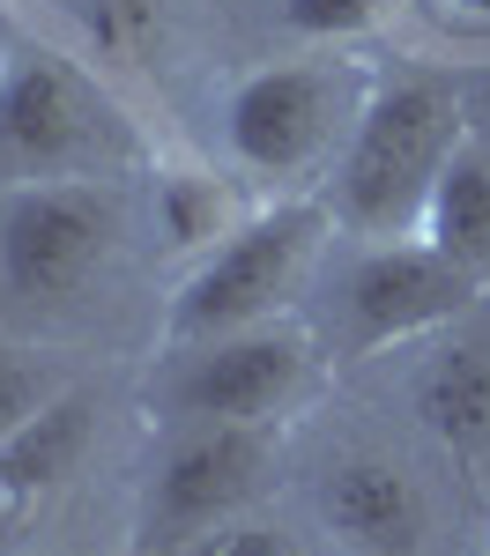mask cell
<instances>
[{"label":"cell","mask_w":490,"mask_h":556,"mask_svg":"<svg viewBox=\"0 0 490 556\" xmlns=\"http://www.w3.org/2000/svg\"><path fill=\"white\" fill-rule=\"evenodd\" d=\"M97 424H104L97 393L60 386L38 416L0 445V556L23 549V542H38L45 527H52V513L67 505V490L83 482Z\"/></svg>","instance_id":"9"},{"label":"cell","mask_w":490,"mask_h":556,"mask_svg":"<svg viewBox=\"0 0 490 556\" xmlns=\"http://www.w3.org/2000/svg\"><path fill=\"white\" fill-rule=\"evenodd\" d=\"M476 298H483V282L468 267H453L439 245H424V238H364V253L335 282V312H342L350 356L439 334Z\"/></svg>","instance_id":"6"},{"label":"cell","mask_w":490,"mask_h":556,"mask_svg":"<svg viewBox=\"0 0 490 556\" xmlns=\"http://www.w3.org/2000/svg\"><path fill=\"white\" fill-rule=\"evenodd\" d=\"M127 245V201L97 172L23 178L0 193V290L15 304H83Z\"/></svg>","instance_id":"4"},{"label":"cell","mask_w":490,"mask_h":556,"mask_svg":"<svg viewBox=\"0 0 490 556\" xmlns=\"http://www.w3.org/2000/svg\"><path fill=\"white\" fill-rule=\"evenodd\" d=\"M461 134H468V104L453 83L439 75L372 83L342 156H335V193H327L335 223L356 238H416L431 178L445 172Z\"/></svg>","instance_id":"1"},{"label":"cell","mask_w":490,"mask_h":556,"mask_svg":"<svg viewBox=\"0 0 490 556\" xmlns=\"http://www.w3.org/2000/svg\"><path fill=\"white\" fill-rule=\"evenodd\" d=\"M312 379V342L305 327L267 319L246 334L178 349V371L164 386L178 424H275Z\"/></svg>","instance_id":"8"},{"label":"cell","mask_w":490,"mask_h":556,"mask_svg":"<svg viewBox=\"0 0 490 556\" xmlns=\"http://www.w3.org/2000/svg\"><path fill=\"white\" fill-rule=\"evenodd\" d=\"M319 527L350 556H424L431 549V497L394 453H342L312 490Z\"/></svg>","instance_id":"10"},{"label":"cell","mask_w":490,"mask_h":556,"mask_svg":"<svg viewBox=\"0 0 490 556\" xmlns=\"http://www.w3.org/2000/svg\"><path fill=\"white\" fill-rule=\"evenodd\" d=\"M409 401H416V424L431 430V445L468 482H483L490 475V334H445L424 356Z\"/></svg>","instance_id":"11"},{"label":"cell","mask_w":490,"mask_h":556,"mask_svg":"<svg viewBox=\"0 0 490 556\" xmlns=\"http://www.w3.org/2000/svg\"><path fill=\"white\" fill-rule=\"evenodd\" d=\"M275 468V438L267 424H186L164 445V460L149 468L141 497V542L149 549H201L216 527L246 513L267 490Z\"/></svg>","instance_id":"5"},{"label":"cell","mask_w":490,"mask_h":556,"mask_svg":"<svg viewBox=\"0 0 490 556\" xmlns=\"http://www.w3.org/2000/svg\"><path fill=\"white\" fill-rule=\"evenodd\" d=\"M416 238L439 245L453 267H468L476 282H490V141L476 127L453 141L445 172L431 178V201H424Z\"/></svg>","instance_id":"12"},{"label":"cell","mask_w":490,"mask_h":556,"mask_svg":"<svg viewBox=\"0 0 490 556\" xmlns=\"http://www.w3.org/2000/svg\"><path fill=\"white\" fill-rule=\"evenodd\" d=\"M193 556H312V549L290 527H275V519H230V527H216Z\"/></svg>","instance_id":"17"},{"label":"cell","mask_w":490,"mask_h":556,"mask_svg":"<svg viewBox=\"0 0 490 556\" xmlns=\"http://www.w3.org/2000/svg\"><path fill=\"white\" fill-rule=\"evenodd\" d=\"M401 8H409V0H275V23H282L290 38L342 52V45L372 38V30H387Z\"/></svg>","instance_id":"14"},{"label":"cell","mask_w":490,"mask_h":556,"mask_svg":"<svg viewBox=\"0 0 490 556\" xmlns=\"http://www.w3.org/2000/svg\"><path fill=\"white\" fill-rule=\"evenodd\" d=\"M104 149V112L52 45H0V178H75Z\"/></svg>","instance_id":"7"},{"label":"cell","mask_w":490,"mask_h":556,"mask_svg":"<svg viewBox=\"0 0 490 556\" xmlns=\"http://www.w3.org/2000/svg\"><path fill=\"white\" fill-rule=\"evenodd\" d=\"M372 97V75L342 52H305V60H267L246 67L223 89V156L230 172L298 186L312 172H335L356 112Z\"/></svg>","instance_id":"2"},{"label":"cell","mask_w":490,"mask_h":556,"mask_svg":"<svg viewBox=\"0 0 490 556\" xmlns=\"http://www.w3.org/2000/svg\"><path fill=\"white\" fill-rule=\"evenodd\" d=\"M327 230H335V208L327 201L253 208L230 238H216L209 253L178 275L172 312H164L172 349H193V342H216V334H246V327L282 319L298 304V290L312 282L319 253H327Z\"/></svg>","instance_id":"3"},{"label":"cell","mask_w":490,"mask_h":556,"mask_svg":"<svg viewBox=\"0 0 490 556\" xmlns=\"http://www.w3.org/2000/svg\"><path fill=\"white\" fill-rule=\"evenodd\" d=\"M149 208H156V238L186 260H201L216 238H230V230L246 223L238 201L223 193V178L201 172V164H164L156 186H149Z\"/></svg>","instance_id":"13"},{"label":"cell","mask_w":490,"mask_h":556,"mask_svg":"<svg viewBox=\"0 0 490 556\" xmlns=\"http://www.w3.org/2000/svg\"><path fill=\"white\" fill-rule=\"evenodd\" d=\"M156 23H164V0H89V30L120 60H134L141 45L156 38Z\"/></svg>","instance_id":"16"},{"label":"cell","mask_w":490,"mask_h":556,"mask_svg":"<svg viewBox=\"0 0 490 556\" xmlns=\"http://www.w3.org/2000/svg\"><path fill=\"white\" fill-rule=\"evenodd\" d=\"M431 15L461 38H490V0H431Z\"/></svg>","instance_id":"18"},{"label":"cell","mask_w":490,"mask_h":556,"mask_svg":"<svg viewBox=\"0 0 490 556\" xmlns=\"http://www.w3.org/2000/svg\"><path fill=\"white\" fill-rule=\"evenodd\" d=\"M52 393H60V386H52V371H45L38 356H23V349L0 342V445H8L15 430L30 424V416H38Z\"/></svg>","instance_id":"15"},{"label":"cell","mask_w":490,"mask_h":556,"mask_svg":"<svg viewBox=\"0 0 490 556\" xmlns=\"http://www.w3.org/2000/svg\"><path fill=\"white\" fill-rule=\"evenodd\" d=\"M468 119H490V67H483V83H476V104H468Z\"/></svg>","instance_id":"19"}]
</instances>
